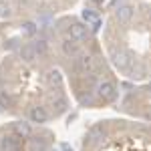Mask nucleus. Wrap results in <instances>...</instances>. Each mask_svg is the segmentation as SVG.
<instances>
[{
	"instance_id": "obj_9",
	"label": "nucleus",
	"mask_w": 151,
	"mask_h": 151,
	"mask_svg": "<svg viewBox=\"0 0 151 151\" xmlns=\"http://www.w3.org/2000/svg\"><path fill=\"white\" fill-rule=\"evenodd\" d=\"M48 83H50V85H58V83H60V75H58L57 70H50V73H48Z\"/></svg>"
},
{
	"instance_id": "obj_10",
	"label": "nucleus",
	"mask_w": 151,
	"mask_h": 151,
	"mask_svg": "<svg viewBox=\"0 0 151 151\" xmlns=\"http://www.w3.org/2000/svg\"><path fill=\"white\" fill-rule=\"evenodd\" d=\"M83 16H85V20H87V22L97 24V16H95V14H93L91 10H85V14H83Z\"/></svg>"
},
{
	"instance_id": "obj_2",
	"label": "nucleus",
	"mask_w": 151,
	"mask_h": 151,
	"mask_svg": "<svg viewBox=\"0 0 151 151\" xmlns=\"http://www.w3.org/2000/svg\"><path fill=\"white\" fill-rule=\"evenodd\" d=\"M70 38H73V40H85V38H87V26H83V24H73V26H70Z\"/></svg>"
},
{
	"instance_id": "obj_13",
	"label": "nucleus",
	"mask_w": 151,
	"mask_h": 151,
	"mask_svg": "<svg viewBox=\"0 0 151 151\" xmlns=\"http://www.w3.org/2000/svg\"><path fill=\"white\" fill-rule=\"evenodd\" d=\"M35 48L38 50V52H42V50H45V42H42V40H38V42L35 45Z\"/></svg>"
},
{
	"instance_id": "obj_6",
	"label": "nucleus",
	"mask_w": 151,
	"mask_h": 151,
	"mask_svg": "<svg viewBox=\"0 0 151 151\" xmlns=\"http://www.w3.org/2000/svg\"><path fill=\"white\" fill-rule=\"evenodd\" d=\"M30 119H32L35 123H42V121L48 119V115H47V111H45L42 107H35V109L30 111Z\"/></svg>"
},
{
	"instance_id": "obj_11",
	"label": "nucleus",
	"mask_w": 151,
	"mask_h": 151,
	"mask_svg": "<svg viewBox=\"0 0 151 151\" xmlns=\"http://www.w3.org/2000/svg\"><path fill=\"white\" fill-rule=\"evenodd\" d=\"M8 12H10V8H8V4L0 0V16H8Z\"/></svg>"
},
{
	"instance_id": "obj_7",
	"label": "nucleus",
	"mask_w": 151,
	"mask_h": 151,
	"mask_svg": "<svg viewBox=\"0 0 151 151\" xmlns=\"http://www.w3.org/2000/svg\"><path fill=\"white\" fill-rule=\"evenodd\" d=\"M63 50H65L67 55H77V52H79V48L73 42V38H67V40L63 42Z\"/></svg>"
},
{
	"instance_id": "obj_3",
	"label": "nucleus",
	"mask_w": 151,
	"mask_h": 151,
	"mask_svg": "<svg viewBox=\"0 0 151 151\" xmlns=\"http://www.w3.org/2000/svg\"><path fill=\"white\" fill-rule=\"evenodd\" d=\"M113 63H115L119 69H127L129 67V57L123 50H113Z\"/></svg>"
},
{
	"instance_id": "obj_5",
	"label": "nucleus",
	"mask_w": 151,
	"mask_h": 151,
	"mask_svg": "<svg viewBox=\"0 0 151 151\" xmlns=\"http://www.w3.org/2000/svg\"><path fill=\"white\" fill-rule=\"evenodd\" d=\"M99 93H101L103 99H113L115 97V87L111 83H101L99 85Z\"/></svg>"
},
{
	"instance_id": "obj_1",
	"label": "nucleus",
	"mask_w": 151,
	"mask_h": 151,
	"mask_svg": "<svg viewBox=\"0 0 151 151\" xmlns=\"http://www.w3.org/2000/svg\"><path fill=\"white\" fill-rule=\"evenodd\" d=\"M115 16H117V20H119L121 24H125V22L131 20V16H133V8H131V6H119L117 12H115Z\"/></svg>"
},
{
	"instance_id": "obj_12",
	"label": "nucleus",
	"mask_w": 151,
	"mask_h": 151,
	"mask_svg": "<svg viewBox=\"0 0 151 151\" xmlns=\"http://www.w3.org/2000/svg\"><path fill=\"white\" fill-rule=\"evenodd\" d=\"M14 131H16V133H22V135H28V127H26V125H16Z\"/></svg>"
},
{
	"instance_id": "obj_4",
	"label": "nucleus",
	"mask_w": 151,
	"mask_h": 151,
	"mask_svg": "<svg viewBox=\"0 0 151 151\" xmlns=\"http://www.w3.org/2000/svg\"><path fill=\"white\" fill-rule=\"evenodd\" d=\"M36 55H38V50L35 48V45H24L22 48H20V57L26 60V63H30V60H35Z\"/></svg>"
},
{
	"instance_id": "obj_8",
	"label": "nucleus",
	"mask_w": 151,
	"mask_h": 151,
	"mask_svg": "<svg viewBox=\"0 0 151 151\" xmlns=\"http://www.w3.org/2000/svg\"><path fill=\"white\" fill-rule=\"evenodd\" d=\"M77 65H79V69H91V67H93V60H91V57L81 55L79 60H77Z\"/></svg>"
}]
</instances>
